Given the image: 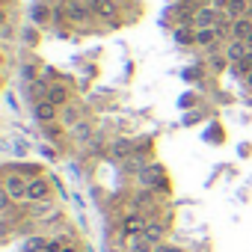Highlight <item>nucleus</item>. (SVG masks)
Instances as JSON below:
<instances>
[{
	"label": "nucleus",
	"instance_id": "obj_25",
	"mask_svg": "<svg viewBox=\"0 0 252 252\" xmlns=\"http://www.w3.org/2000/svg\"><path fill=\"white\" fill-rule=\"evenodd\" d=\"M246 48H249V51H252V33H249V36H246Z\"/></svg>",
	"mask_w": 252,
	"mask_h": 252
},
{
	"label": "nucleus",
	"instance_id": "obj_3",
	"mask_svg": "<svg viewBox=\"0 0 252 252\" xmlns=\"http://www.w3.org/2000/svg\"><path fill=\"white\" fill-rule=\"evenodd\" d=\"M89 12L98 21H116L119 3H116V0H89Z\"/></svg>",
	"mask_w": 252,
	"mask_h": 252
},
{
	"label": "nucleus",
	"instance_id": "obj_15",
	"mask_svg": "<svg viewBox=\"0 0 252 252\" xmlns=\"http://www.w3.org/2000/svg\"><path fill=\"white\" fill-rule=\"evenodd\" d=\"M131 243H128V252H155V243L146 237V234H140V237H128Z\"/></svg>",
	"mask_w": 252,
	"mask_h": 252
},
{
	"label": "nucleus",
	"instance_id": "obj_11",
	"mask_svg": "<svg viewBox=\"0 0 252 252\" xmlns=\"http://www.w3.org/2000/svg\"><path fill=\"white\" fill-rule=\"evenodd\" d=\"M68 98H71V92H68L65 83H51V89H48V101L51 104L63 107V104H68Z\"/></svg>",
	"mask_w": 252,
	"mask_h": 252
},
{
	"label": "nucleus",
	"instance_id": "obj_13",
	"mask_svg": "<svg viewBox=\"0 0 252 252\" xmlns=\"http://www.w3.org/2000/svg\"><path fill=\"white\" fill-rule=\"evenodd\" d=\"M252 33V18L246 15V18H237V21H231V39H240V42H246V36Z\"/></svg>",
	"mask_w": 252,
	"mask_h": 252
},
{
	"label": "nucleus",
	"instance_id": "obj_16",
	"mask_svg": "<svg viewBox=\"0 0 252 252\" xmlns=\"http://www.w3.org/2000/svg\"><path fill=\"white\" fill-rule=\"evenodd\" d=\"M9 169L21 172L27 181H33V178H39V175H42V166H36V163H15V166H9Z\"/></svg>",
	"mask_w": 252,
	"mask_h": 252
},
{
	"label": "nucleus",
	"instance_id": "obj_8",
	"mask_svg": "<svg viewBox=\"0 0 252 252\" xmlns=\"http://www.w3.org/2000/svg\"><path fill=\"white\" fill-rule=\"evenodd\" d=\"M225 57H228V63L234 65V63H240L246 54H252L249 48H246V42H240V39H228V45H225V51H222Z\"/></svg>",
	"mask_w": 252,
	"mask_h": 252
},
{
	"label": "nucleus",
	"instance_id": "obj_1",
	"mask_svg": "<svg viewBox=\"0 0 252 252\" xmlns=\"http://www.w3.org/2000/svg\"><path fill=\"white\" fill-rule=\"evenodd\" d=\"M27 190H30V181L21 175V172H15V169H9L6 172V178H3V193L12 199V202H30L27 199Z\"/></svg>",
	"mask_w": 252,
	"mask_h": 252
},
{
	"label": "nucleus",
	"instance_id": "obj_24",
	"mask_svg": "<svg viewBox=\"0 0 252 252\" xmlns=\"http://www.w3.org/2000/svg\"><path fill=\"white\" fill-rule=\"evenodd\" d=\"M243 83H246V86H249V89H252V71H249V74H246V77H243Z\"/></svg>",
	"mask_w": 252,
	"mask_h": 252
},
{
	"label": "nucleus",
	"instance_id": "obj_5",
	"mask_svg": "<svg viewBox=\"0 0 252 252\" xmlns=\"http://www.w3.org/2000/svg\"><path fill=\"white\" fill-rule=\"evenodd\" d=\"M65 18L71 21V24H83V21H89L92 18V12H89V3H80V0H65Z\"/></svg>",
	"mask_w": 252,
	"mask_h": 252
},
{
	"label": "nucleus",
	"instance_id": "obj_10",
	"mask_svg": "<svg viewBox=\"0 0 252 252\" xmlns=\"http://www.w3.org/2000/svg\"><path fill=\"white\" fill-rule=\"evenodd\" d=\"M217 42H220V33H217V27H202V30H196V45L199 48H217Z\"/></svg>",
	"mask_w": 252,
	"mask_h": 252
},
{
	"label": "nucleus",
	"instance_id": "obj_18",
	"mask_svg": "<svg viewBox=\"0 0 252 252\" xmlns=\"http://www.w3.org/2000/svg\"><path fill=\"white\" fill-rule=\"evenodd\" d=\"M208 65H211L214 71H225V68H231L228 57H225V54H214V51H211V57H208Z\"/></svg>",
	"mask_w": 252,
	"mask_h": 252
},
{
	"label": "nucleus",
	"instance_id": "obj_9",
	"mask_svg": "<svg viewBox=\"0 0 252 252\" xmlns=\"http://www.w3.org/2000/svg\"><path fill=\"white\" fill-rule=\"evenodd\" d=\"M155 246H160L163 243V237H166V222L163 220H149V225H146V231H143Z\"/></svg>",
	"mask_w": 252,
	"mask_h": 252
},
{
	"label": "nucleus",
	"instance_id": "obj_4",
	"mask_svg": "<svg viewBox=\"0 0 252 252\" xmlns=\"http://www.w3.org/2000/svg\"><path fill=\"white\" fill-rule=\"evenodd\" d=\"M27 199L36 205V202H51V181L45 178V175H39V178H33L30 181V190H27Z\"/></svg>",
	"mask_w": 252,
	"mask_h": 252
},
{
	"label": "nucleus",
	"instance_id": "obj_19",
	"mask_svg": "<svg viewBox=\"0 0 252 252\" xmlns=\"http://www.w3.org/2000/svg\"><path fill=\"white\" fill-rule=\"evenodd\" d=\"M48 243H51V240H48V237H42V234H39V237H30V240L24 243V252H42Z\"/></svg>",
	"mask_w": 252,
	"mask_h": 252
},
{
	"label": "nucleus",
	"instance_id": "obj_2",
	"mask_svg": "<svg viewBox=\"0 0 252 252\" xmlns=\"http://www.w3.org/2000/svg\"><path fill=\"white\" fill-rule=\"evenodd\" d=\"M146 225H149V217L134 208V211L125 214V220H122V234H125V237H140V234L146 231Z\"/></svg>",
	"mask_w": 252,
	"mask_h": 252
},
{
	"label": "nucleus",
	"instance_id": "obj_28",
	"mask_svg": "<svg viewBox=\"0 0 252 252\" xmlns=\"http://www.w3.org/2000/svg\"><path fill=\"white\" fill-rule=\"evenodd\" d=\"M42 252H48V249H42Z\"/></svg>",
	"mask_w": 252,
	"mask_h": 252
},
{
	"label": "nucleus",
	"instance_id": "obj_14",
	"mask_svg": "<svg viewBox=\"0 0 252 252\" xmlns=\"http://www.w3.org/2000/svg\"><path fill=\"white\" fill-rule=\"evenodd\" d=\"M175 42L178 45H196V27L193 24H175Z\"/></svg>",
	"mask_w": 252,
	"mask_h": 252
},
{
	"label": "nucleus",
	"instance_id": "obj_22",
	"mask_svg": "<svg viewBox=\"0 0 252 252\" xmlns=\"http://www.w3.org/2000/svg\"><path fill=\"white\" fill-rule=\"evenodd\" d=\"M155 252H184V249H178V246H166V243H160V246H155Z\"/></svg>",
	"mask_w": 252,
	"mask_h": 252
},
{
	"label": "nucleus",
	"instance_id": "obj_20",
	"mask_svg": "<svg viewBox=\"0 0 252 252\" xmlns=\"http://www.w3.org/2000/svg\"><path fill=\"white\" fill-rule=\"evenodd\" d=\"M131 152H134V149H131L128 140H116V143H113V155H116V158H128Z\"/></svg>",
	"mask_w": 252,
	"mask_h": 252
},
{
	"label": "nucleus",
	"instance_id": "obj_23",
	"mask_svg": "<svg viewBox=\"0 0 252 252\" xmlns=\"http://www.w3.org/2000/svg\"><path fill=\"white\" fill-rule=\"evenodd\" d=\"M60 252H80V246H77V243H65Z\"/></svg>",
	"mask_w": 252,
	"mask_h": 252
},
{
	"label": "nucleus",
	"instance_id": "obj_12",
	"mask_svg": "<svg viewBox=\"0 0 252 252\" xmlns=\"http://www.w3.org/2000/svg\"><path fill=\"white\" fill-rule=\"evenodd\" d=\"M228 21H237V18H246L249 15V3L246 0H228V6H225V12H222Z\"/></svg>",
	"mask_w": 252,
	"mask_h": 252
},
{
	"label": "nucleus",
	"instance_id": "obj_21",
	"mask_svg": "<svg viewBox=\"0 0 252 252\" xmlns=\"http://www.w3.org/2000/svg\"><path fill=\"white\" fill-rule=\"evenodd\" d=\"M51 15H54V12H51V9H48V6H36V9H33V18H36V21H39V24H42V21H48V18H51Z\"/></svg>",
	"mask_w": 252,
	"mask_h": 252
},
{
	"label": "nucleus",
	"instance_id": "obj_7",
	"mask_svg": "<svg viewBox=\"0 0 252 252\" xmlns=\"http://www.w3.org/2000/svg\"><path fill=\"white\" fill-rule=\"evenodd\" d=\"M57 104H51L48 98L45 101H36V107H33V116H36V122H42V125H51L54 119H57Z\"/></svg>",
	"mask_w": 252,
	"mask_h": 252
},
{
	"label": "nucleus",
	"instance_id": "obj_26",
	"mask_svg": "<svg viewBox=\"0 0 252 252\" xmlns=\"http://www.w3.org/2000/svg\"><path fill=\"white\" fill-rule=\"evenodd\" d=\"M178 3H184V6H193V3H196V0H178Z\"/></svg>",
	"mask_w": 252,
	"mask_h": 252
},
{
	"label": "nucleus",
	"instance_id": "obj_6",
	"mask_svg": "<svg viewBox=\"0 0 252 252\" xmlns=\"http://www.w3.org/2000/svg\"><path fill=\"white\" fill-rule=\"evenodd\" d=\"M217 21H222L220 12H217L214 6H202V9H196L193 27H196V30H202V27H217Z\"/></svg>",
	"mask_w": 252,
	"mask_h": 252
},
{
	"label": "nucleus",
	"instance_id": "obj_29",
	"mask_svg": "<svg viewBox=\"0 0 252 252\" xmlns=\"http://www.w3.org/2000/svg\"><path fill=\"white\" fill-rule=\"evenodd\" d=\"M249 18H252V15H249Z\"/></svg>",
	"mask_w": 252,
	"mask_h": 252
},
{
	"label": "nucleus",
	"instance_id": "obj_27",
	"mask_svg": "<svg viewBox=\"0 0 252 252\" xmlns=\"http://www.w3.org/2000/svg\"><path fill=\"white\" fill-rule=\"evenodd\" d=\"M246 3H249V6H252V0H246Z\"/></svg>",
	"mask_w": 252,
	"mask_h": 252
},
{
	"label": "nucleus",
	"instance_id": "obj_17",
	"mask_svg": "<svg viewBox=\"0 0 252 252\" xmlns=\"http://www.w3.org/2000/svg\"><path fill=\"white\" fill-rule=\"evenodd\" d=\"M228 71H231L234 77H246V74L252 71V54H246V57H243L240 63H234V65H231Z\"/></svg>",
	"mask_w": 252,
	"mask_h": 252
}]
</instances>
